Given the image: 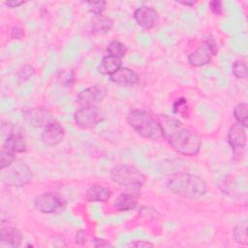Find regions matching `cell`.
<instances>
[{
  "label": "cell",
  "instance_id": "6da1fadb",
  "mask_svg": "<svg viewBox=\"0 0 248 248\" xmlns=\"http://www.w3.org/2000/svg\"><path fill=\"white\" fill-rule=\"evenodd\" d=\"M158 120L163 130L164 139L175 152L186 157L198 155L202 147V140L194 131L172 116L164 114Z\"/></svg>",
  "mask_w": 248,
  "mask_h": 248
},
{
  "label": "cell",
  "instance_id": "7a4b0ae2",
  "mask_svg": "<svg viewBox=\"0 0 248 248\" xmlns=\"http://www.w3.org/2000/svg\"><path fill=\"white\" fill-rule=\"evenodd\" d=\"M166 185L173 194L190 200L201 199L207 191V186L203 178L197 174L184 171L169 175Z\"/></svg>",
  "mask_w": 248,
  "mask_h": 248
},
{
  "label": "cell",
  "instance_id": "3957f363",
  "mask_svg": "<svg viewBox=\"0 0 248 248\" xmlns=\"http://www.w3.org/2000/svg\"><path fill=\"white\" fill-rule=\"evenodd\" d=\"M127 123L140 137L157 140L163 137V130L157 118L143 109H132L127 115Z\"/></svg>",
  "mask_w": 248,
  "mask_h": 248
},
{
  "label": "cell",
  "instance_id": "277c9868",
  "mask_svg": "<svg viewBox=\"0 0 248 248\" xmlns=\"http://www.w3.org/2000/svg\"><path fill=\"white\" fill-rule=\"evenodd\" d=\"M111 180L122 188L139 191L145 182V175L136 167L131 165H117L109 171Z\"/></svg>",
  "mask_w": 248,
  "mask_h": 248
},
{
  "label": "cell",
  "instance_id": "5b68a950",
  "mask_svg": "<svg viewBox=\"0 0 248 248\" xmlns=\"http://www.w3.org/2000/svg\"><path fill=\"white\" fill-rule=\"evenodd\" d=\"M31 179V169L24 161L20 159L16 158L12 164L1 170V181L8 187H23L27 185Z\"/></svg>",
  "mask_w": 248,
  "mask_h": 248
},
{
  "label": "cell",
  "instance_id": "8992f818",
  "mask_svg": "<svg viewBox=\"0 0 248 248\" xmlns=\"http://www.w3.org/2000/svg\"><path fill=\"white\" fill-rule=\"evenodd\" d=\"M1 147L14 154L23 153L27 149V141L24 131L16 124L11 122L1 123Z\"/></svg>",
  "mask_w": 248,
  "mask_h": 248
},
{
  "label": "cell",
  "instance_id": "52a82bcc",
  "mask_svg": "<svg viewBox=\"0 0 248 248\" xmlns=\"http://www.w3.org/2000/svg\"><path fill=\"white\" fill-rule=\"evenodd\" d=\"M74 120L82 129H92L104 120V115L98 107H81L76 110Z\"/></svg>",
  "mask_w": 248,
  "mask_h": 248
},
{
  "label": "cell",
  "instance_id": "ba28073f",
  "mask_svg": "<svg viewBox=\"0 0 248 248\" xmlns=\"http://www.w3.org/2000/svg\"><path fill=\"white\" fill-rule=\"evenodd\" d=\"M22 117L28 125L35 128H46L55 121L52 113L42 107L25 108L22 110Z\"/></svg>",
  "mask_w": 248,
  "mask_h": 248
},
{
  "label": "cell",
  "instance_id": "9c48e42d",
  "mask_svg": "<svg viewBox=\"0 0 248 248\" xmlns=\"http://www.w3.org/2000/svg\"><path fill=\"white\" fill-rule=\"evenodd\" d=\"M216 53L217 47L215 44L210 41H204L188 55V62L193 67H202L210 63Z\"/></svg>",
  "mask_w": 248,
  "mask_h": 248
},
{
  "label": "cell",
  "instance_id": "30bf717a",
  "mask_svg": "<svg viewBox=\"0 0 248 248\" xmlns=\"http://www.w3.org/2000/svg\"><path fill=\"white\" fill-rule=\"evenodd\" d=\"M107 95V88L95 84L81 90L77 96V103L81 107H97Z\"/></svg>",
  "mask_w": 248,
  "mask_h": 248
},
{
  "label": "cell",
  "instance_id": "8fae6325",
  "mask_svg": "<svg viewBox=\"0 0 248 248\" xmlns=\"http://www.w3.org/2000/svg\"><path fill=\"white\" fill-rule=\"evenodd\" d=\"M35 208L45 214H50L58 211L63 206L61 198L54 193H43L34 199Z\"/></svg>",
  "mask_w": 248,
  "mask_h": 248
},
{
  "label": "cell",
  "instance_id": "7c38bea8",
  "mask_svg": "<svg viewBox=\"0 0 248 248\" xmlns=\"http://www.w3.org/2000/svg\"><path fill=\"white\" fill-rule=\"evenodd\" d=\"M134 18L140 27L151 29L158 23L159 14L150 6H140L134 12Z\"/></svg>",
  "mask_w": 248,
  "mask_h": 248
},
{
  "label": "cell",
  "instance_id": "4fadbf2b",
  "mask_svg": "<svg viewBox=\"0 0 248 248\" xmlns=\"http://www.w3.org/2000/svg\"><path fill=\"white\" fill-rule=\"evenodd\" d=\"M64 136V128L55 120L48 126L44 128V131L41 135V140L45 145L52 147L58 145L63 140Z\"/></svg>",
  "mask_w": 248,
  "mask_h": 248
},
{
  "label": "cell",
  "instance_id": "5bb4252c",
  "mask_svg": "<svg viewBox=\"0 0 248 248\" xmlns=\"http://www.w3.org/2000/svg\"><path fill=\"white\" fill-rule=\"evenodd\" d=\"M22 235L17 228L5 225L2 222L0 230V246L5 248H17L20 246Z\"/></svg>",
  "mask_w": 248,
  "mask_h": 248
},
{
  "label": "cell",
  "instance_id": "9a60e30c",
  "mask_svg": "<svg viewBox=\"0 0 248 248\" xmlns=\"http://www.w3.org/2000/svg\"><path fill=\"white\" fill-rule=\"evenodd\" d=\"M227 140L232 149L234 151L244 148L247 140L245 128L238 123L232 125L228 131Z\"/></svg>",
  "mask_w": 248,
  "mask_h": 248
},
{
  "label": "cell",
  "instance_id": "2e32d148",
  "mask_svg": "<svg viewBox=\"0 0 248 248\" xmlns=\"http://www.w3.org/2000/svg\"><path fill=\"white\" fill-rule=\"evenodd\" d=\"M109 78L112 82L120 86H131L140 81L139 75L134 70L127 67H121L114 74L109 76Z\"/></svg>",
  "mask_w": 248,
  "mask_h": 248
},
{
  "label": "cell",
  "instance_id": "e0dca14e",
  "mask_svg": "<svg viewBox=\"0 0 248 248\" xmlns=\"http://www.w3.org/2000/svg\"><path fill=\"white\" fill-rule=\"evenodd\" d=\"M113 27V20L106 16H95L91 21L90 31L93 35H105Z\"/></svg>",
  "mask_w": 248,
  "mask_h": 248
},
{
  "label": "cell",
  "instance_id": "ac0fdd59",
  "mask_svg": "<svg viewBox=\"0 0 248 248\" xmlns=\"http://www.w3.org/2000/svg\"><path fill=\"white\" fill-rule=\"evenodd\" d=\"M110 196V190L101 184H92L86 191V199L90 202H106Z\"/></svg>",
  "mask_w": 248,
  "mask_h": 248
},
{
  "label": "cell",
  "instance_id": "d6986e66",
  "mask_svg": "<svg viewBox=\"0 0 248 248\" xmlns=\"http://www.w3.org/2000/svg\"><path fill=\"white\" fill-rule=\"evenodd\" d=\"M121 67H122L121 58L108 54L102 59L101 63L98 67V71L102 75L111 76L117 70H119Z\"/></svg>",
  "mask_w": 248,
  "mask_h": 248
},
{
  "label": "cell",
  "instance_id": "ffe728a7",
  "mask_svg": "<svg viewBox=\"0 0 248 248\" xmlns=\"http://www.w3.org/2000/svg\"><path fill=\"white\" fill-rule=\"evenodd\" d=\"M113 206L118 211L133 210L137 206V198L132 193H122L114 200Z\"/></svg>",
  "mask_w": 248,
  "mask_h": 248
},
{
  "label": "cell",
  "instance_id": "44dd1931",
  "mask_svg": "<svg viewBox=\"0 0 248 248\" xmlns=\"http://www.w3.org/2000/svg\"><path fill=\"white\" fill-rule=\"evenodd\" d=\"M233 116L239 125L246 128L248 119V105L246 103L236 105L233 109Z\"/></svg>",
  "mask_w": 248,
  "mask_h": 248
},
{
  "label": "cell",
  "instance_id": "7402d4cb",
  "mask_svg": "<svg viewBox=\"0 0 248 248\" xmlns=\"http://www.w3.org/2000/svg\"><path fill=\"white\" fill-rule=\"evenodd\" d=\"M233 237L234 240L242 245H246L248 243V236H247V222L244 220L237 224L233 230Z\"/></svg>",
  "mask_w": 248,
  "mask_h": 248
},
{
  "label": "cell",
  "instance_id": "603a6c76",
  "mask_svg": "<svg viewBox=\"0 0 248 248\" xmlns=\"http://www.w3.org/2000/svg\"><path fill=\"white\" fill-rule=\"evenodd\" d=\"M107 50H108L109 55H112V56H115V57H118V58L124 57L127 53L126 46L123 43H121L120 41H117V40L111 41L108 44Z\"/></svg>",
  "mask_w": 248,
  "mask_h": 248
},
{
  "label": "cell",
  "instance_id": "cb8c5ba5",
  "mask_svg": "<svg viewBox=\"0 0 248 248\" xmlns=\"http://www.w3.org/2000/svg\"><path fill=\"white\" fill-rule=\"evenodd\" d=\"M36 73V70L33 66L29 64H24L18 68L17 72L16 73V78L18 83L25 82L30 78H32Z\"/></svg>",
  "mask_w": 248,
  "mask_h": 248
},
{
  "label": "cell",
  "instance_id": "d4e9b609",
  "mask_svg": "<svg viewBox=\"0 0 248 248\" xmlns=\"http://www.w3.org/2000/svg\"><path fill=\"white\" fill-rule=\"evenodd\" d=\"M232 74L236 78L245 79L248 77V68L245 62L241 60H235L232 64Z\"/></svg>",
  "mask_w": 248,
  "mask_h": 248
},
{
  "label": "cell",
  "instance_id": "484cf974",
  "mask_svg": "<svg viewBox=\"0 0 248 248\" xmlns=\"http://www.w3.org/2000/svg\"><path fill=\"white\" fill-rule=\"evenodd\" d=\"M85 5L87 7V10L92 13L95 16H99V15H103L104 11L106 10V6H107V2L106 1H89V2H85Z\"/></svg>",
  "mask_w": 248,
  "mask_h": 248
},
{
  "label": "cell",
  "instance_id": "4316f807",
  "mask_svg": "<svg viewBox=\"0 0 248 248\" xmlns=\"http://www.w3.org/2000/svg\"><path fill=\"white\" fill-rule=\"evenodd\" d=\"M16 154L9 151L8 149L1 147L0 149V170L5 169L16 160Z\"/></svg>",
  "mask_w": 248,
  "mask_h": 248
},
{
  "label": "cell",
  "instance_id": "83f0119b",
  "mask_svg": "<svg viewBox=\"0 0 248 248\" xmlns=\"http://www.w3.org/2000/svg\"><path fill=\"white\" fill-rule=\"evenodd\" d=\"M58 80L64 86L71 85L74 82V80H75V73H74V71L73 70H69V69H65V70L61 71L59 73V76H58Z\"/></svg>",
  "mask_w": 248,
  "mask_h": 248
},
{
  "label": "cell",
  "instance_id": "f1b7e54d",
  "mask_svg": "<svg viewBox=\"0 0 248 248\" xmlns=\"http://www.w3.org/2000/svg\"><path fill=\"white\" fill-rule=\"evenodd\" d=\"M188 109H189V108L187 106V100L186 99L180 98V99L175 101V103L173 105V111L175 113L186 116V115H188V113H187Z\"/></svg>",
  "mask_w": 248,
  "mask_h": 248
},
{
  "label": "cell",
  "instance_id": "f546056e",
  "mask_svg": "<svg viewBox=\"0 0 248 248\" xmlns=\"http://www.w3.org/2000/svg\"><path fill=\"white\" fill-rule=\"evenodd\" d=\"M126 247H138V248H147V247H153L154 244L147 240H134L125 245Z\"/></svg>",
  "mask_w": 248,
  "mask_h": 248
},
{
  "label": "cell",
  "instance_id": "4dcf8cb0",
  "mask_svg": "<svg viewBox=\"0 0 248 248\" xmlns=\"http://www.w3.org/2000/svg\"><path fill=\"white\" fill-rule=\"evenodd\" d=\"M209 9L210 11L214 14V15H222L223 14V6H222V2L219 0H214L209 2Z\"/></svg>",
  "mask_w": 248,
  "mask_h": 248
},
{
  "label": "cell",
  "instance_id": "1f68e13d",
  "mask_svg": "<svg viewBox=\"0 0 248 248\" xmlns=\"http://www.w3.org/2000/svg\"><path fill=\"white\" fill-rule=\"evenodd\" d=\"M11 37L14 40H21L24 37V31L18 26H15L11 30Z\"/></svg>",
  "mask_w": 248,
  "mask_h": 248
},
{
  "label": "cell",
  "instance_id": "d6a6232c",
  "mask_svg": "<svg viewBox=\"0 0 248 248\" xmlns=\"http://www.w3.org/2000/svg\"><path fill=\"white\" fill-rule=\"evenodd\" d=\"M92 244L95 247H111L112 244L107 240V239H103V238H94L92 240Z\"/></svg>",
  "mask_w": 248,
  "mask_h": 248
},
{
  "label": "cell",
  "instance_id": "836d02e7",
  "mask_svg": "<svg viewBox=\"0 0 248 248\" xmlns=\"http://www.w3.org/2000/svg\"><path fill=\"white\" fill-rule=\"evenodd\" d=\"M86 239H87V234L84 231H78L77 232V235H76V242L77 243L82 244V243L86 242Z\"/></svg>",
  "mask_w": 248,
  "mask_h": 248
},
{
  "label": "cell",
  "instance_id": "e575fe53",
  "mask_svg": "<svg viewBox=\"0 0 248 248\" xmlns=\"http://www.w3.org/2000/svg\"><path fill=\"white\" fill-rule=\"evenodd\" d=\"M4 4H5L7 7L11 8V9H14V8H17V7L21 6V5H23V4H24V1L11 0V1H6V2H4Z\"/></svg>",
  "mask_w": 248,
  "mask_h": 248
},
{
  "label": "cell",
  "instance_id": "d590c367",
  "mask_svg": "<svg viewBox=\"0 0 248 248\" xmlns=\"http://www.w3.org/2000/svg\"><path fill=\"white\" fill-rule=\"evenodd\" d=\"M178 3L187 7H193L196 4L195 1H178Z\"/></svg>",
  "mask_w": 248,
  "mask_h": 248
}]
</instances>
